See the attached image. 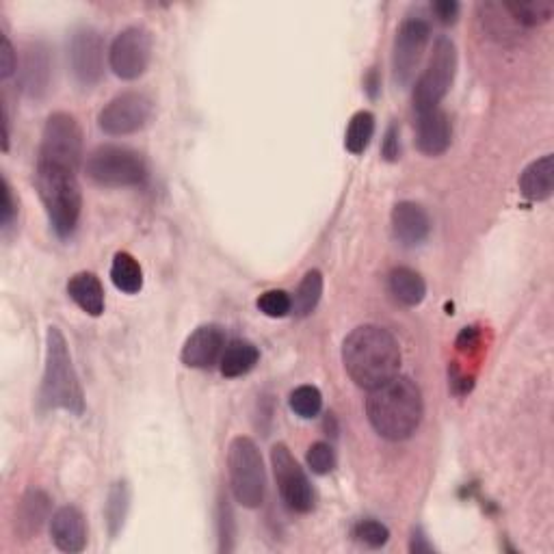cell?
<instances>
[{
    "label": "cell",
    "instance_id": "obj_35",
    "mask_svg": "<svg viewBox=\"0 0 554 554\" xmlns=\"http://www.w3.org/2000/svg\"><path fill=\"white\" fill-rule=\"evenodd\" d=\"M381 154H384L386 161L394 163L401 158V141H399V128L397 126H390L388 133H386V139H384V145H381Z\"/></svg>",
    "mask_w": 554,
    "mask_h": 554
},
{
    "label": "cell",
    "instance_id": "obj_29",
    "mask_svg": "<svg viewBox=\"0 0 554 554\" xmlns=\"http://www.w3.org/2000/svg\"><path fill=\"white\" fill-rule=\"evenodd\" d=\"M290 410L301 418H314L323 410V394L316 386H299L290 394Z\"/></svg>",
    "mask_w": 554,
    "mask_h": 554
},
{
    "label": "cell",
    "instance_id": "obj_11",
    "mask_svg": "<svg viewBox=\"0 0 554 554\" xmlns=\"http://www.w3.org/2000/svg\"><path fill=\"white\" fill-rule=\"evenodd\" d=\"M271 466L275 474L277 490L288 509L297 513H308L314 507V490L306 472L297 464L286 444H275L271 448Z\"/></svg>",
    "mask_w": 554,
    "mask_h": 554
},
{
    "label": "cell",
    "instance_id": "obj_1",
    "mask_svg": "<svg viewBox=\"0 0 554 554\" xmlns=\"http://www.w3.org/2000/svg\"><path fill=\"white\" fill-rule=\"evenodd\" d=\"M342 364L355 384L373 390L399 375L401 347L384 327H355L342 342Z\"/></svg>",
    "mask_w": 554,
    "mask_h": 554
},
{
    "label": "cell",
    "instance_id": "obj_30",
    "mask_svg": "<svg viewBox=\"0 0 554 554\" xmlns=\"http://www.w3.org/2000/svg\"><path fill=\"white\" fill-rule=\"evenodd\" d=\"M258 310L271 319H284L293 312V297L286 290H267L258 297Z\"/></svg>",
    "mask_w": 554,
    "mask_h": 554
},
{
    "label": "cell",
    "instance_id": "obj_14",
    "mask_svg": "<svg viewBox=\"0 0 554 554\" xmlns=\"http://www.w3.org/2000/svg\"><path fill=\"white\" fill-rule=\"evenodd\" d=\"M226 349V334L223 329L215 323L200 325L195 332L187 338L180 353V360L184 366L189 368H213L223 355Z\"/></svg>",
    "mask_w": 554,
    "mask_h": 554
},
{
    "label": "cell",
    "instance_id": "obj_22",
    "mask_svg": "<svg viewBox=\"0 0 554 554\" xmlns=\"http://www.w3.org/2000/svg\"><path fill=\"white\" fill-rule=\"evenodd\" d=\"M388 288L390 295L407 308L420 306L427 297V284L422 280V275L410 267H399L394 269L388 277Z\"/></svg>",
    "mask_w": 554,
    "mask_h": 554
},
{
    "label": "cell",
    "instance_id": "obj_28",
    "mask_svg": "<svg viewBox=\"0 0 554 554\" xmlns=\"http://www.w3.org/2000/svg\"><path fill=\"white\" fill-rule=\"evenodd\" d=\"M128 505H130L128 483H124V481L115 483L111 487L109 500H107V522H109V531L113 537L122 531L126 513H128Z\"/></svg>",
    "mask_w": 554,
    "mask_h": 554
},
{
    "label": "cell",
    "instance_id": "obj_32",
    "mask_svg": "<svg viewBox=\"0 0 554 554\" xmlns=\"http://www.w3.org/2000/svg\"><path fill=\"white\" fill-rule=\"evenodd\" d=\"M306 459H308V468L314 474H319V477H325V474H329L336 468V453L327 442L312 444Z\"/></svg>",
    "mask_w": 554,
    "mask_h": 554
},
{
    "label": "cell",
    "instance_id": "obj_5",
    "mask_svg": "<svg viewBox=\"0 0 554 554\" xmlns=\"http://www.w3.org/2000/svg\"><path fill=\"white\" fill-rule=\"evenodd\" d=\"M228 477L236 503L258 509L267 496V477L262 455L252 438L239 435L228 446Z\"/></svg>",
    "mask_w": 554,
    "mask_h": 554
},
{
    "label": "cell",
    "instance_id": "obj_16",
    "mask_svg": "<svg viewBox=\"0 0 554 554\" xmlns=\"http://www.w3.org/2000/svg\"><path fill=\"white\" fill-rule=\"evenodd\" d=\"M50 535L61 552H83L87 546V524L83 511L72 505L61 507L50 520Z\"/></svg>",
    "mask_w": 554,
    "mask_h": 554
},
{
    "label": "cell",
    "instance_id": "obj_13",
    "mask_svg": "<svg viewBox=\"0 0 554 554\" xmlns=\"http://www.w3.org/2000/svg\"><path fill=\"white\" fill-rule=\"evenodd\" d=\"M72 74L83 87H94L104 76V39L94 29H81L70 42Z\"/></svg>",
    "mask_w": 554,
    "mask_h": 554
},
{
    "label": "cell",
    "instance_id": "obj_20",
    "mask_svg": "<svg viewBox=\"0 0 554 554\" xmlns=\"http://www.w3.org/2000/svg\"><path fill=\"white\" fill-rule=\"evenodd\" d=\"M22 87L29 96H42L50 83V57L44 46H31L26 50V57L20 72Z\"/></svg>",
    "mask_w": 554,
    "mask_h": 554
},
{
    "label": "cell",
    "instance_id": "obj_10",
    "mask_svg": "<svg viewBox=\"0 0 554 554\" xmlns=\"http://www.w3.org/2000/svg\"><path fill=\"white\" fill-rule=\"evenodd\" d=\"M154 113L152 100L141 91H124L115 96L98 115V126L111 137L139 133Z\"/></svg>",
    "mask_w": 554,
    "mask_h": 554
},
{
    "label": "cell",
    "instance_id": "obj_2",
    "mask_svg": "<svg viewBox=\"0 0 554 554\" xmlns=\"http://www.w3.org/2000/svg\"><path fill=\"white\" fill-rule=\"evenodd\" d=\"M425 405L422 392L410 377L397 375L373 390H368L366 416L371 427L390 442H401L416 433Z\"/></svg>",
    "mask_w": 554,
    "mask_h": 554
},
{
    "label": "cell",
    "instance_id": "obj_25",
    "mask_svg": "<svg viewBox=\"0 0 554 554\" xmlns=\"http://www.w3.org/2000/svg\"><path fill=\"white\" fill-rule=\"evenodd\" d=\"M509 16L518 26L533 29V26L550 22L554 13V3L550 0H529V3H503Z\"/></svg>",
    "mask_w": 554,
    "mask_h": 554
},
{
    "label": "cell",
    "instance_id": "obj_19",
    "mask_svg": "<svg viewBox=\"0 0 554 554\" xmlns=\"http://www.w3.org/2000/svg\"><path fill=\"white\" fill-rule=\"evenodd\" d=\"M68 295L89 316H100L104 312V286L96 273L81 271L72 275L68 282Z\"/></svg>",
    "mask_w": 554,
    "mask_h": 554
},
{
    "label": "cell",
    "instance_id": "obj_3",
    "mask_svg": "<svg viewBox=\"0 0 554 554\" xmlns=\"http://www.w3.org/2000/svg\"><path fill=\"white\" fill-rule=\"evenodd\" d=\"M39 403L46 410H63L74 416H83L85 412L81 379L76 375L68 340L57 325H50L46 334V366Z\"/></svg>",
    "mask_w": 554,
    "mask_h": 554
},
{
    "label": "cell",
    "instance_id": "obj_17",
    "mask_svg": "<svg viewBox=\"0 0 554 554\" xmlns=\"http://www.w3.org/2000/svg\"><path fill=\"white\" fill-rule=\"evenodd\" d=\"M392 232L405 247L425 243L431 232V219L427 210L416 202H399L392 208Z\"/></svg>",
    "mask_w": 554,
    "mask_h": 554
},
{
    "label": "cell",
    "instance_id": "obj_31",
    "mask_svg": "<svg viewBox=\"0 0 554 554\" xmlns=\"http://www.w3.org/2000/svg\"><path fill=\"white\" fill-rule=\"evenodd\" d=\"M353 537L368 548H381V546L388 544L390 531H388L386 524H381L377 520H362V522L355 524Z\"/></svg>",
    "mask_w": 554,
    "mask_h": 554
},
{
    "label": "cell",
    "instance_id": "obj_24",
    "mask_svg": "<svg viewBox=\"0 0 554 554\" xmlns=\"http://www.w3.org/2000/svg\"><path fill=\"white\" fill-rule=\"evenodd\" d=\"M111 282L117 290H122V293L137 295L143 288V269L130 254H115L111 265Z\"/></svg>",
    "mask_w": 554,
    "mask_h": 554
},
{
    "label": "cell",
    "instance_id": "obj_7",
    "mask_svg": "<svg viewBox=\"0 0 554 554\" xmlns=\"http://www.w3.org/2000/svg\"><path fill=\"white\" fill-rule=\"evenodd\" d=\"M83 130L70 113H52L42 130L37 163L78 171L83 163Z\"/></svg>",
    "mask_w": 554,
    "mask_h": 554
},
{
    "label": "cell",
    "instance_id": "obj_26",
    "mask_svg": "<svg viewBox=\"0 0 554 554\" xmlns=\"http://www.w3.org/2000/svg\"><path fill=\"white\" fill-rule=\"evenodd\" d=\"M321 295H323V275L321 271L312 269L303 275V280L293 297V312L301 316V319L303 316H310L316 310V306H319Z\"/></svg>",
    "mask_w": 554,
    "mask_h": 554
},
{
    "label": "cell",
    "instance_id": "obj_36",
    "mask_svg": "<svg viewBox=\"0 0 554 554\" xmlns=\"http://www.w3.org/2000/svg\"><path fill=\"white\" fill-rule=\"evenodd\" d=\"M433 11L440 22L453 24L459 16V3H455V0H438V3H433Z\"/></svg>",
    "mask_w": 554,
    "mask_h": 554
},
{
    "label": "cell",
    "instance_id": "obj_8",
    "mask_svg": "<svg viewBox=\"0 0 554 554\" xmlns=\"http://www.w3.org/2000/svg\"><path fill=\"white\" fill-rule=\"evenodd\" d=\"M457 72V48L448 37H438L433 44L431 59L414 87V109L418 113L438 109L446 98Z\"/></svg>",
    "mask_w": 554,
    "mask_h": 554
},
{
    "label": "cell",
    "instance_id": "obj_23",
    "mask_svg": "<svg viewBox=\"0 0 554 554\" xmlns=\"http://www.w3.org/2000/svg\"><path fill=\"white\" fill-rule=\"evenodd\" d=\"M260 360V353L254 342L249 340H232L230 345L223 349V355L219 360L221 375L223 377H243L249 371H254Z\"/></svg>",
    "mask_w": 554,
    "mask_h": 554
},
{
    "label": "cell",
    "instance_id": "obj_27",
    "mask_svg": "<svg viewBox=\"0 0 554 554\" xmlns=\"http://www.w3.org/2000/svg\"><path fill=\"white\" fill-rule=\"evenodd\" d=\"M375 135V115L371 111H358L349 122L345 135V148L351 154H364Z\"/></svg>",
    "mask_w": 554,
    "mask_h": 554
},
{
    "label": "cell",
    "instance_id": "obj_15",
    "mask_svg": "<svg viewBox=\"0 0 554 554\" xmlns=\"http://www.w3.org/2000/svg\"><path fill=\"white\" fill-rule=\"evenodd\" d=\"M453 141V130L448 115L438 107L418 113L416 122V145L422 154L427 156H440Z\"/></svg>",
    "mask_w": 554,
    "mask_h": 554
},
{
    "label": "cell",
    "instance_id": "obj_37",
    "mask_svg": "<svg viewBox=\"0 0 554 554\" xmlns=\"http://www.w3.org/2000/svg\"><path fill=\"white\" fill-rule=\"evenodd\" d=\"M477 340H479L477 327H466L464 332H461V334H459V338H457V347H459V349L474 347V345H477Z\"/></svg>",
    "mask_w": 554,
    "mask_h": 554
},
{
    "label": "cell",
    "instance_id": "obj_6",
    "mask_svg": "<svg viewBox=\"0 0 554 554\" xmlns=\"http://www.w3.org/2000/svg\"><path fill=\"white\" fill-rule=\"evenodd\" d=\"M85 171L89 180L111 189L141 187L148 180L145 158L137 150L122 145H100L87 156Z\"/></svg>",
    "mask_w": 554,
    "mask_h": 554
},
{
    "label": "cell",
    "instance_id": "obj_18",
    "mask_svg": "<svg viewBox=\"0 0 554 554\" xmlns=\"http://www.w3.org/2000/svg\"><path fill=\"white\" fill-rule=\"evenodd\" d=\"M520 193L531 202H544L554 191V158L546 154L522 171Z\"/></svg>",
    "mask_w": 554,
    "mask_h": 554
},
{
    "label": "cell",
    "instance_id": "obj_9",
    "mask_svg": "<svg viewBox=\"0 0 554 554\" xmlns=\"http://www.w3.org/2000/svg\"><path fill=\"white\" fill-rule=\"evenodd\" d=\"M152 61V35L143 26H128L113 39L109 48V65L122 81H137Z\"/></svg>",
    "mask_w": 554,
    "mask_h": 554
},
{
    "label": "cell",
    "instance_id": "obj_33",
    "mask_svg": "<svg viewBox=\"0 0 554 554\" xmlns=\"http://www.w3.org/2000/svg\"><path fill=\"white\" fill-rule=\"evenodd\" d=\"M16 215H18V204L13 200L9 180L3 178V208H0V223H3V228H9L13 219H16Z\"/></svg>",
    "mask_w": 554,
    "mask_h": 554
},
{
    "label": "cell",
    "instance_id": "obj_21",
    "mask_svg": "<svg viewBox=\"0 0 554 554\" xmlns=\"http://www.w3.org/2000/svg\"><path fill=\"white\" fill-rule=\"evenodd\" d=\"M50 516V498L42 490H29L20 500L18 507V533L24 539H31L33 535L39 533L44 522Z\"/></svg>",
    "mask_w": 554,
    "mask_h": 554
},
{
    "label": "cell",
    "instance_id": "obj_4",
    "mask_svg": "<svg viewBox=\"0 0 554 554\" xmlns=\"http://www.w3.org/2000/svg\"><path fill=\"white\" fill-rule=\"evenodd\" d=\"M35 184L52 230L61 239H68L76 232L83 213V193L76 171L37 163Z\"/></svg>",
    "mask_w": 554,
    "mask_h": 554
},
{
    "label": "cell",
    "instance_id": "obj_12",
    "mask_svg": "<svg viewBox=\"0 0 554 554\" xmlns=\"http://www.w3.org/2000/svg\"><path fill=\"white\" fill-rule=\"evenodd\" d=\"M429 37L431 29L422 18H410L399 26L392 46V74L399 85H407L414 78Z\"/></svg>",
    "mask_w": 554,
    "mask_h": 554
},
{
    "label": "cell",
    "instance_id": "obj_38",
    "mask_svg": "<svg viewBox=\"0 0 554 554\" xmlns=\"http://www.w3.org/2000/svg\"><path fill=\"white\" fill-rule=\"evenodd\" d=\"M410 550H412V552H416V554H420V552H433V546L427 542L425 533H422L420 529H416V531H414V535H412Z\"/></svg>",
    "mask_w": 554,
    "mask_h": 554
},
{
    "label": "cell",
    "instance_id": "obj_34",
    "mask_svg": "<svg viewBox=\"0 0 554 554\" xmlns=\"http://www.w3.org/2000/svg\"><path fill=\"white\" fill-rule=\"evenodd\" d=\"M18 70V57L16 50H13V44L9 42V37H3V50H0V76L9 78L13 72Z\"/></svg>",
    "mask_w": 554,
    "mask_h": 554
}]
</instances>
